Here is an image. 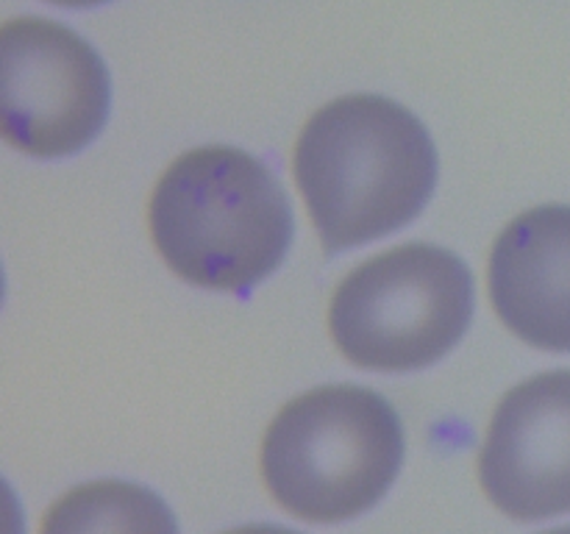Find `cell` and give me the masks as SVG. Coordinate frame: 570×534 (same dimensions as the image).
<instances>
[{
	"label": "cell",
	"instance_id": "cell-1",
	"mask_svg": "<svg viewBox=\"0 0 570 534\" xmlns=\"http://www.w3.org/2000/svg\"><path fill=\"white\" fill-rule=\"evenodd\" d=\"M293 176L326 254L387 237L415 220L438 184L423 122L379 95H345L301 128Z\"/></svg>",
	"mask_w": 570,
	"mask_h": 534
},
{
	"label": "cell",
	"instance_id": "cell-2",
	"mask_svg": "<svg viewBox=\"0 0 570 534\" xmlns=\"http://www.w3.org/2000/svg\"><path fill=\"white\" fill-rule=\"evenodd\" d=\"M148 228L184 281L243 293L265 281L293 239L287 195L256 156L206 145L170 161L148 200Z\"/></svg>",
	"mask_w": 570,
	"mask_h": 534
},
{
	"label": "cell",
	"instance_id": "cell-3",
	"mask_svg": "<svg viewBox=\"0 0 570 534\" xmlns=\"http://www.w3.org/2000/svg\"><path fill=\"white\" fill-rule=\"evenodd\" d=\"M404 462V428L387 398L326 384L276 412L259 448L271 498L306 523H343L376 506Z\"/></svg>",
	"mask_w": 570,
	"mask_h": 534
},
{
	"label": "cell",
	"instance_id": "cell-4",
	"mask_svg": "<svg viewBox=\"0 0 570 534\" xmlns=\"http://www.w3.org/2000/svg\"><path fill=\"white\" fill-rule=\"evenodd\" d=\"M473 278L460 256L406 243L345 273L328 300V334L356 367L421 370L468 332Z\"/></svg>",
	"mask_w": 570,
	"mask_h": 534
},
{
	"label": "cell",
	"instance_id": "cell-5",
	"mask_svg": "<svg viewBox=\"0 0 570 534\" xmlns=\"http://www.w3.org/2000/svg\"><path fill=\"white\" fill-rule=\"evenodd\" d=\"M109 72L87 39L42 17L0 31V131L37 159H61L92 142L109 115Z\"/></svg>",
	"mask_w": 570,
	"mask_h": 534
},
{
	"label": "cell",
	"instance_id": "cell-6",
	"mask_svg": "<svg viewBox=\"0 0 570 534\" xmlns=\"http://www.w3.org/2000/svg\"><path fill=\"white\" fill-rule=\"evenodd\" d=\"M476 471L490 504L512 521L570 515V370L538 373L499 400Z\"/></svg>",
	"mask_w": 570,
	"mask_h": 534
},
{
	"label": "cell",
	"instance_id": "cell-7",
	"mask_svg": "<svg viewBox=\"0 0 570 534\" xmlns=\"http://www.w3.org/2000/svg\"><path fill=\"white\" fill-rule=\"evenodd\" d=\"M488 293L518 339L570 354V206H534L507 222L490 248Z\"/></svg>",
	"mask_w": 570,
	"mask_h": 534
},
{
	"label": "cell",
	"instance_id": "cell-8",
	"mask_svg": "<svg viewBox=\"0 0 570 534\" xmlns=\"http://www.w3.org/2000/svg\"><path fill=\"white\" fill-rule=\"evenodd\" d=\"M39 534H178L170 506L134 482L95 478L48 506Z\"/></svg>",
	"mask_w": 570,
	"mask_h": 534
},
{
	"label": "cell",
	"instance_id": "cell-9",
	"mask_svg": "<svg viewBox=\"0 0 570 534\" xmlns=\"http://www.w3.org/2000/svg\"><path fill=\"white\" fill-rule=\"evenodd\" d=\"M223 534H298L293 528H284V526H271V523H250V526H237V528H228Z\"/></svg>",
	"mask_w": 570,
	"mask_h": 534
},
{
	"label": "cell",
	"instance_id": "cell-10",
	"mask_svg": "<svg viewBox=\"0 0 570 534\" xmlns=\"http://www.w3.org/2000/svg\"><path fill=\"white\" fill-rule=\"evenodd\" d=\"M48 3L67 6V9H83V6H100V3H109V0H48Z\"/></svg>",
	"mask_w": 570,
	"mask_h": 534
},
{
	"label": "cell",
	"instance_id": "cell-11",
	"mask_svg": "<svg viewBox=\"0 0 570 534\" xmlns=\"http://www.w3.org/2000/svg\"><path fill=\"white\" fill-rule=\"evenodd\" d=\"M540 534H570V526H560V528H549V532H540Z\"/></svg>",
	"mask_w": 570,
	"mask_h": 534
}]
</instances>
